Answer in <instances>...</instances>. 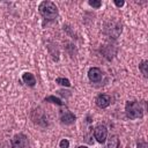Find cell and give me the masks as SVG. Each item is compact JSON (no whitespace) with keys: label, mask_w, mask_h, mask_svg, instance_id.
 Masks as SVG:
<instances>
[{"label":"cell","mask_w":148,"mask_h":148,"mask_svg":"<svg viewBox=\"0 0 148 148\" xmlns=\"http://www.w3.org/2000/svg\"><path fill=\"white\" fill-rule=\"evenodd\" d=\"M113 2H114V5H116L117 7H121V6H124V3H125L123 0H120V1H119V0H114Z\"/></svg>","instance_id":"obj_15"},{"label":"cell","mask_w":148,"mask_h":148,"mask_svg":"<svg viewBox=\"0 0 148 148\" xmlns=\"http://www.w3.org/2000/svg\"><path fill=\"white\" fill-rule=\"evenodd\" d=\"M60 148H68L69 147V142H68V140H66V139H62L61 141H60Z\"/></svg>","instance_id":"obj_14"},{"label":"cell","mask_w":148,"mask_h":148,"mask_svg":"<svg viewBox=\"0 0 148 148\" xmlns=\"http://www.w3.org/2000/svg\"><path fill=\"white\" fill-rule=\"evenodd\" d=\"M125 112L127 118L130 119H138L141 118L143 116V108L142 105L136 102V101H132V102H127L125 105Z\"/></svg>","instance_id":"obj_2"},{"label":"cell","mask_w":148,"mask_h":148,"mask_svg":"<svg viewBox=\"0 0 148 148\" xmlns=\"http://www.w3.org/2000/svg\"><path fill=\"white\" fill-rule=\"evenodd\" d=\"M89 5H90L91 7H94V8H99V7L102 6V2H101L99 0H90V1H89Z\"/></svg>","instance_id":"obj_13"},{"label":"cell","mask_w":148,"mask_h":148,"mask_svg":"<svg viewBox=\"0 0 148 148\" xmlns=\"http://www.w3.org/2000/svg\"><path fill=\"white\" fill-rule=\"evenodd\" d=\"M38 9L40 15L47 21H53L58 16V8L52 1H43L39 5Z\"/></svg>","instance_id":"obj_1"},{"label":"cell","mask_w":148,"mask_h":148,"mask_svg":"<svg viewBox=\"0 0 148 148\" xmlns=\"http://www.w3.org/2000/svg\"><path fill=\"white\" fill-rule=\"evenodd\" d=\"M10 143L12 148H28V138L24 134L18 133L13 136Z\"/></svg>","instance_id":"obj_3"},{"label":"cell","mask_w":148,"mask_h":148,"mask_svg":"<svg viewBox=\"0 0 148 148\" xmlns=\"http://www.w3.org/2000/svg\"><path fill=\"white\" fill-rule=\"evenodd\" d=\"M77 148H88V147H86V146H80V147H77Z\"/></svg>","instance_id":"obj_16"},{"label":"cell","mask_w":148,"mask_h":148,"mask_svg":"<svg viewBox=\"0 0 148 148\" xmlns=\"http://www.w3.org/2000/svg\"><path fill=\"white\" fill-rule=\"evenodd\" d=\"M88 77H89V80H90L91 82L97 83V82H99V81L102 80V77H103L102 71H101L99 68H97V67H92V68H90L89 72H88Z\"/></svg>","instance_id":"obj_5"},{"label":"cell","mask_w":148,"mask_h":148,"mask_svg":"<svg viewBox=\"0 0 148 148\" xmlns=\"http://www.w3.org/2000/svg\"><path fill=\"white\" fill-rule=\"evenodd\" d=\"M56 82L59 83V84H61V86H65V87H69V86H71L69 80H68V79H64V77H58V79L56 80Z\"/></svg>","instance_id":"obj_11"},{"label":"cell","mask_w":148,"mask_h":148,"mask_svg":"<svg viewBox=\"0 0 148 148\" xmlns=\"http://www.w3.org/2000/svg\"><path fill=\"white\" fill-rule=\"evenodd\" d=\"M60 119H61V123L62 124L71 125V124H73L75 121V116L72 112H69V111H65V112H61Z\"/></svg>","instance_id":"obj_7"},{"label":"cell","mask_w":148,"mask_h":148,"mask_svg":"<svg viewBox=\"0 0 148 148\" xmlns=\"http://www.w3.org/2000/svg\"><path fill=\"white\" fill-rule=\"evenodd\" d=\"M95 139L99 142V143H103L105 142L106 140V136H108V130L104 125H97L95 127Z\"/></svg>","instance_id":"obj_4"},{"label":"cell","mask_w":148,"mask_h":148,"mask_svg":"<svg viewBox=\"0 0 148 148\" xmlns=\"http://www.w3.org/2000/svg\"><path fill=\"white\" fill-rule=\"evenodd\" d=\"M147 64H148V62L145 60V61H142V62L139 65V68H140V71H141V73L143 74L145 77H147V75H148V72H147V66H148V65H147Z\"/></svg>","instance_id":"obj_10"},{"label":"cell","mask_w":148,"mask_h":148,"mask_svg":"<svg viewBox=\"0 0 148 148\" xmlns=\"http://www.w3.org/2000/svg\"><path fill=\"white\" fill-rule=\"evenodd\" d=\"M118 147H119V139L116 135L110 138L108 143H106V146H105V148H118Z\"/></svg>","instance_id":"obj_9"},{"label":"cell","mask_w":148,"mask_h":148,"mask_svg":"<svg viewBox=\"0 0 148 148\" xmlns=\"http://www.w3.org/2000/svg\"><path fill=\"white\" fill-rule=\"evenodd\" d=\"M22 80H23V82L27 84V86H29V87H34L35 84H36V79H35V76H34V74H31V73H24L23 75H22Z\"/></svg>","instance_id":"obj_8"},{"label":"cell","mask_w":148,"mask_h":148,"mask_svg":"<svg viewBox=\"0 0 148 148\" xmlns=\"http://www.w3.org/2000/svg\"><path fill=\"white\" fill-rule=\"evenodd\" d=\"M45 101H46V102H52V103L58 104V105H62V102H61L59 98L54 97V96H49V97H46V98H45Z\"/></svg>","instance_id":"obj_12"},{"label":"cell","mask_w":148,"mask_h":148,"mask_svg":"<svg viewBox=\"0 0 148 148\" xmlns=\"http://www.w3.org/2000/svg\"><path fill=\"white\" fill-rule=\"evenodd\" d=\"M96 105L101 109H104V108H108L111 103V97L109 95H105V94H102V95H98L96 97Z\"/></svg>","instance_id":"obj_6"}]
</instances>
